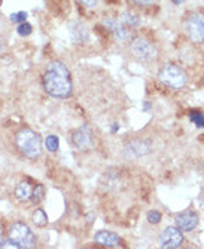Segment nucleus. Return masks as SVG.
<instances>
[{"label": "nucleus", "mask_w": 204, "mask_h": 249, "mask_svg": "<svg viewBox=\"0 0 204 249\" xmlns=\"http://www.w3.org/2000/svg\"><path fill=\"white\" fill-rule=\"evenodd\" d=\"M121 21L124 24H127V25H137L139 24V18L136 15H133V14H124Z\"/></svg>", "instance_id": "obj_19"}, {"label": "nucleus", "mask_w": 204, "mask_h": 249, "mask_svg": "<svg viewBox=\"0 0 204 249\" xmlns=\"http://www.w3.org/2000/svg\"><path fill=\"white\" fill-rule=\"evenodd\" d=\"M0 249H21V246L18 243H15L14 240H8V242H3Z\"/></svg>", "instance_id": "obj_23"}, {"label": "nucleus", "mask_w": 204, "mask_h": 249, "mask_svg": "<svg viewBox=\"0 0 204 249\" xmlns=\"http://www.w3.org/2000/svg\"><path fill=\"white\" fill-rule=\"evenodd\" d=\"M189 119L197 124L198 128H203V126H204V116H203V113L192 111V113L189 114Z\"/></svg>", "instance_id": "obj_18"}, {"label": "nucleus", "mask_w": 204, "mask_h": 249, "mask_svg": "<svg viewBox=\"0 0 204 249\" xmlns=\"http://www.w3.org/2000/svg\"><path fill=\"white\" fill-rule=\"evenodd\" d=\"M76 27L78 28H72L70 30V33H72V36H73V39L76 40V42H82L83 39H86V31L85 33H82V30H85V27L83 25H81V24H76Z\"/></svg>", "instance_id": "obj_16"}, {"label": "nucleus", "mask_w": 204, "mask_h": 249, "mask_svg": "<svg viewBox=\"0 0 204 249\" xmlns=\"http://www.w3.org/2000/svg\"><path fill=\"white\" fill-rule=\"evenodd\" d=\"M9 239L21 246V249H35L36 236L24 223H14L9 229Z\"/></svg>", "instance_id": "obj_3"}, {"label": "nucleus", "mask_w": 204, "mask_h": 249, "mask_svg": "<svg viewBox=\"0 0 204 249\" xmlns=\"http://www.w3.org/2000/svg\"><path fill=\"white\" fill-rule=\"evenodd\" d=\"M185 28H186L188 36L194 42L204 45V15L203 14L189 15L185 22Z\"/></svg>", "instance_id": "obj_5"}, {"label": "nucleus", "mask_w": 204, "mask_h": 249, "mask_svg": "<svg viewBox=\"0 0 204 249\" xmlns=\"http://www.w3.org/2000/svg\"><path fill=\"white\" fill-rule=\"evenodd\" d=\"M17 145L28 159H36L42 153V140L32 129H22L17 135Z\"/></svg>", "instance_id": "obj_2"}, {"label": "nucleus", "mask_w": 204, "mask_h": 249, "mask_svg": "<svg viewBox=\"0 0 204 249\" xmlns=\"http://www.w3.org/2000/svg\"><path fill=\"white\" fill-rule=\"evenodd\" d=\"M148 220H149L151 224H158V223L161 221V213L157 212V211H151V212L148 213Z\"/></svg>", "instance_id": "obj_21"}, {"label": "nucleus", "mask_w": 204, "mask_h": 249, "mask_svg": "<svg viewBox=\"0 0 204 249\" xmlns=\"http://www.w3.org/2000/svg\"><path fill=\"white\" fill-rule=\"evenodd\" d=\"M72 142L79 150H88L93 147L91 141V131L88 126H81L72 134Z\"/></svg>", "instance_id": "obj_8"}, {"label": "nucleus", "mask_w": 204, "mask_h": 249, "mask_svg": "<svg viewBox=\"0 0 204 249\" xmlns=\"http://www.w3.org/2000/svg\"><path fill=\"white\" fill-rule=\"evenodd\" d=\"M2 243H3V242H2V234H0V246H2Z\"/></svg>", "instance_id": "obj_27"}, {"label": "nucleus", "mask_w": 204, "mask_h": 249, "mask_svg": "<svg viewBox=\"0 0 204 249\" xmlns=\"http://www.w3.org/2000/svg\"><path fill=\"white\" fill-rule=\"evenodd\" d=\"M33 221H35L36 226L45 227L48 224V216H46V213L42 209H36L35 213H33Z\"/></svg>", "instance_id": "obj_14"}, {"label": "nucleus", "mask_w": 204, "mask_h": 249, "mask_svg": "<svg viewBox=\"0 0 204 249\" xmlns=\"http://www.w3.org/2000/svg\"><path fill=\"white\" fill-rule=\"evenodd\" d=\"M81 3H83L85 6H94L97 3V0H79Z\"/></svg>", "instance_id": "obj_24"}, {"label": "nucleus", "mask_w": 204, "mask_h": 249, "mask_svg": "<svg viewBox=\"0 0 204 249\" xmlns=\"http://www.w3.org/2000/svg\"><path fill=\"white\" fill-rule=\"evenodd\" d=\"M134 2L136 3H139V5H151V3H154L155 2V0H134Z\"/></svg>", "instance_id": "obj_25"}, {"label": "nucleus", "mask_w": 204, "mask_h": 249, "mask_svg": "<svg viewBox=\"0 0 204 249\" xmlns=\"http://www.w3.org/2000/svg\"><path fill=\"white\" fill-rule=\"evenodd\" d=\"M43 195H45V189L42 184H38L35 189H33V193H32V200L35 205L41 203V200L43 199Z\"/></svg>", "instance_id": "obj_15"}, {"label": "nucleus", "mask_w": 204, "mask_h": 249, "mask_svg": "<svg viewBox=\"0 0 204 249\" xmlns=\"http://www.w3.org/2000/svg\"><path fill=\"white\" fill-rule=\"evenodd\" d=\"M32 193H33V189L30 187V184L22 181L17 185V189H15V196L20 199V200H28V199H32Z\"/></svg>", "instance_id": "obj_12"}, {"label": "nucleus", "mask_w": 204, "mask_h": 249, "mask_svg": "<svg viewBox=\"0 0 204 249\" xmlns=\"http://www.w3.org/2000/svg\"><path fill=\"white\" fill-rule=\"evenodd\" d=\"M151 150V142L149 141H133L130 144L125 145V156L127 158H131V159H136V158H140V156H144V154H148Z\"/></svg>", "instance_id": "obj_9"}, {"label": "nucleus", "mask_w": 204, "mask_h": 249, "mask_svg": "<svg viewBox=\"0 0 204 249\" xmlns=\"http://www.w3.org/2000/svg\"><path fill=\"white\" fill-rule=\"evenodd\" d=\"M106 25H109L110 28H112V31L115 33V36H116V39H120V40H125V39H128L130 37V33L128 31L121 25V24H118L116 21H112V19H109V21H106L104 22Z\"/></svg>", "instance_id": "obj_13"}, {"label": "nucleus", "mask_w": 204, "mask_h": 249, "mask_svg": "<svg viewBox=\"0 0 204 249\" xmlns=\"http://www.w3.org/2000/svg\"><path fill=\"white\" fill-rule=\"evenodd\" d=\"M27 18V14L25 12H17V14H12L11 15V21L14 22H24Z\"/></svg>", "instance_id": "obj_22"}, {"label": "nucleus", "mask_w": 204, "mask_h": 249, "mask_svg": "<svg viewBox=\"0 0 204 249\" xmlns=\"http://www.w3.org/2000/svg\"><path fill=\"white\" fill-rule=\"evenodd\" d=\"M32 33V25L27 24V22H22L20 27H18V35L20 36H28Z\"/></svg>", "instance_id": "obj_20"}, {"label": "nucleus", "mask_w": 204, "mask_h": 249, "mask_svg": "<svg viewBox=\"0 0 204 249\" xmlns=\"http://www.w3.org/2000/svg\"><path fill=\"white\" fill-rule=\"evenodd\" d=\"M94 240L103 246H116L120 243V236L115 234L112 231H99L96 236H94Z\"/></svg>", "instance_id": "obj_11"}, {"label": "nucleus", "mask_w": 204, "mask_h": 249, "mask_svg": "<svg viewBox=\"0 0 204 249\" xmlns=\"http://www.w3.org/2000/svg\"><path fill=\"white\" fill-rule=\"evenodd\" d=\"M43 86L49 95L55 98H67L72 95V80L67 67L60 61H54L48 66L43 76Z\"/></svg>", "instance_id": "obj_1"}, {"label": "nucleus", "mask_w": 204, "mask_h": 249, "mask_svg": "<svg viewBox=\"0 0 204 249\" xmlns=\"http://www.w3.org/2000/svg\"><path fill=\"white\" fill-rule=\"evenodd\" d=\"M188 249H198V248H188Z\"/></svg>", "instance_id": "obj_28"}, {"label": "nucleus", "mask_w": 204, "mask_h": 249, "mask_svg": "<svg viewBox=\"0 0 204 249\" xmlns=\"http://www.w3.org/2000/svg\"><path fill=\"white\" fill-rule=\"evenodd\" d=\"M174 3H184V0H173Z\"/></svg>", "instance_id": "obj_26"}, {"label": "nucleus", "mask_w": 204, "mask_h": 249, "mask_svg": "<svg viewBox=\"0 0 204 249\" xmlns=\"http://www.w3.org/2000/svg\"><path fill=\"white\" fill-rule=\"evenodd\" d=\"M45 144H46V148H48L49 151H57V150H58V145H60V141H58V138H57L55 135H49V137L46 138Z\"/></svg>", "instance_id": "obj_17"}, {"label": "nucleus", "mask_w": 204, "mask_h": 249, "mask_svg": "<svg viewBox=\"0 0 204 249\" xmlns=\"http://www.w3.org/2000/svg\"><path fill=\"white\" fill-rule=\"evenodd\" d=\"M0 49H2V43H0Z\"/></svg>", "instance_id": "obj_29"}, {"label": "nucleus", "mask_w": 204, "mask_h": 249, "mask_svg": "<svg viewBox=\"0 0 204 249\" xmlns=\"http://www.w3.org/2000/svg\"><path fill=\"white\" fill-rule=\"evenodd\" d=\"M184 242V234L178 227H167L161 237H160V246L161 249H178Z\"/></svg>", "instance_id": "obj_6"}, {"label": "nucleus", "mask_w": 204, "mask_h": 249, "mask_svg": "<svg viewBox=\"0 0 204 249\" xmlns=\"http://www.w3.org/2000/svg\"><path fill=\"white\" fill-rule=\"evenodd\" d=\"M160 79L164 85L173 88V89H181L185 86L188 77L186 73L179 67V66H174V64H167L161 69L160 71Z\"/></svg>", "instance_id": "obj_4"}, {"label": "nucleus", "mask_w": 204, "mask_h": 249, "mask_svg": "<svg viewBox=\"0 0 204 249\" xmlns=\"http://www.w3.org/2000/svg\"><path fill=\"white\" fill-rule=\"evenodd\" d=\"M131 52L140 61H149L157 56V49L148 40H144L142 37L134 39V42L131 43Z\"/></svg>", "instance_id": "obj_7"}, {"label": "nucleus", "mask_w": 204, "mask_h": 249, "mask_svg": "<svg viewBox=\"0 0 204 249\" xmlns=\"http://www.w3.org/2000/svg\"><path fill=\"white\" fill-rule=\"evenodd\" d=\"M178 229L182 231H191L198 226V216L194 212H182L176 216Z\"/></svg>", "instance_id": "obj_10"}]
</instances>
